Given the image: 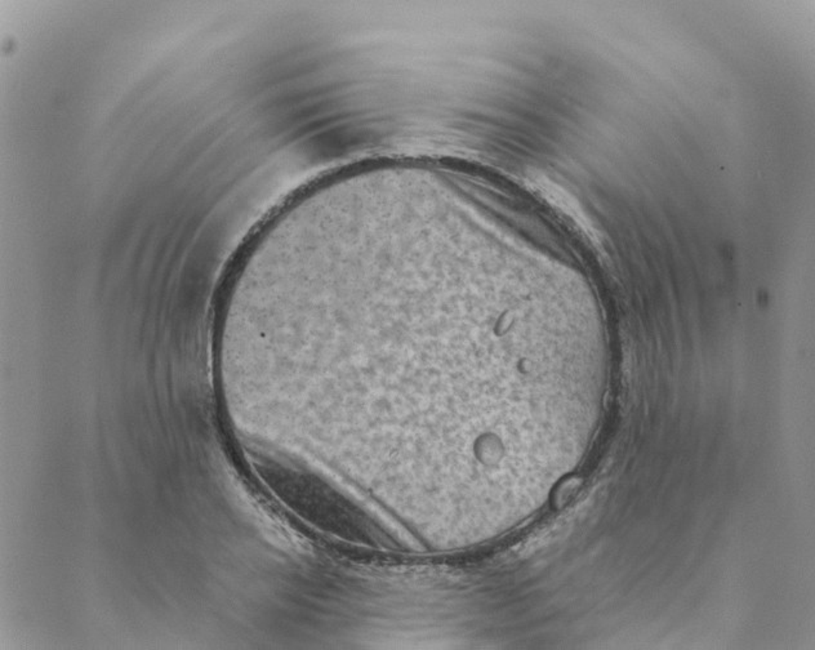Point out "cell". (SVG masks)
I'll return each mask as SVG.
<instances>
[{
  "instance_id": "cell-1",
  "label": "cell",
  "mask_w": 815,
  "mask_h": 650,
  "mask_svg": "<svg viewBox=\"0 0 815 650\" xmlns=\"http://www.w3.org/2000/svg\"><path fill=\"white\" fill-rule=\"evenodd\" d=\"M581 486L582 480L577 476H569V478L561 480L559 486L555 488L553 497H551L553 508L556 510L565 508L567 503L572 500V498L575 497V493L578 492Z\"/></svg>"
}]
</instances>
